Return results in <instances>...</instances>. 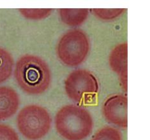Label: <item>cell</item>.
<instances>
[{
  "label": "cell",
  "instance_id": "13",
  "mask_svg": "<svg viewBox=\"0 0 150 140\" xmlns=\"http://www.w3.org/2000/svg\"><path fill=\"white\" fill-rule=\"evenodd\" d=\"M19 11L28 19L40 20L49 17L52 11L51 8H21Z\"/></svg>",
  "mask_w": 150,
  "mask_h": 140
},
{
  "label": "cell",
  "instance_id": "1",
  "mask_svg": "<svg viewBox=\"0 0 150 140\" xmlns=\"http://www.w3.org/2000/svg\"><path fill=\"white\" fill-rule=\"evenodd\" d=\"M14 75L21 89L30 95L42 94L51 84V72L47 64L34 55L21 57L16 63Z\"/></svg>",
  "mask_w": 150,
  "mask_h": 140
},
{
  "label": "cell",
  "instance_id": "6",
  "mask_svg": "<svg viewBox=\"0 0 150 140\" xmlns=\"http://www.w3.org/2000/svg\"><path fill=\"white\" fill-rule=\"evenodd\" d=\"M128 99L123 95L109 97L103 103L102 112L109 123L126 128L128 126Z\"/></svg>",
  "mask_w": 150,
  "mask_h": 140
},
{
  "label": "cell",
  "instance_id": "2",
  "mask_svg": "<svg viewBox=\"0 0 150 140\" xmlns=\"http://www.w3.org/2000/svg\"><path fill=\"white\" fill-rule=\"evenodd\" d=\"M55 127L67 140H83L90 134L93 120L89 112L74 105L62 107L55 117Z\"/></svg>",
  "mask_w": 150,
  "mask_h": 140
},
{
  "label": "cell",
  "instance_id": "10",
  "mask_svg": "<svg viewBox=\"0 0 150 140\" xmlns=\"http://www.w3.org/2000/svg\"><path fill=\"white\" fill-rule=\"evenodd\" d=\"M13 59L10 53L0 48V84L6 81L12 75Z\"/></svg>",
  "mask_w": 150,
  "mask_h": 140
},
{
  "label": "cell",
  "instance_id": "12",
  "mask_svg": "<svg viewBox=\"0 0 150 140\" xmlns=\"http://www.w3.org/2000/svg\"><path fill=\"white\" fill-rule=\"evenodd\" d=\"M93 15L103 20H111L120 17L125 11L124 8H93Z\"/></svg>",
  "mask_w": 150,
  "mask_h": 140
},
{
  "label": "cell",
  "instance_id": "7",
  "mask_svg": "<svg viewBox=\"0 0 150 140\" xmlns=\"http://www.w3.org/2000/svg\"><path fill=\"white\" fill-rule=\"evenodd\" d=\"M109 65L119 77L122 88L127 91L128 84V44L122 43L114 47L109 58Z\"/></svg>",
  "mask_w": 150,
  "mask_h": 140
},
{
  "label": "cell",
  "instance_id": "9",
  "mask_svg": "<svg viewBox=\"0 0 150 140\" xmlns=\"http://www.w3.org/2000/svg\"><path fill=\"white\" fill-rule=\"evenodd\" d=\"M59 16L62 22L70 26H79L87 19L89 10L87 8H61Z\"/></svg>",
  "mask_w": 150,
  "mask_h": 140
},
{
  "label": "cell",
  "instance_id": "11",
  "mask_svg": "<svg viewBox=\"0 0 150 140\" xmlns=\"http://www.w3.org/2000/svg\"><path fill=\"white\" fill-rule=\"evenodd\" d=\"M91 140H122V136L117 129L107 126L96 132Z\"/></svg>",
  "mask_w": 150,
  "mask_h": 140
},
{
  "label": "cell",
  "instance_id": "3",
  "mask_svg": "<svg viewBox=\"0 0 150 140\" xmlns=\"http://www.w3.org/2000/svg\"><path fill=\"white\" fill-rule=\"evenodd\" d=\"M65 89L68 97L75 103L83 105L96 103L98 82L90 71L86 70L72 71L65 80Z\"/></svg>",
  "mask_w": 150,
  "mask_h": 140
},
{
  "label": "cell",
  "instance_id": "4",
  "mask_svg": "<svg viewBox=\"0 0 150 140\" xmlns=\"http://www.w3.org/2000/svg\"><path fill=\"white\" fill-rule=\"evenodd\" d=\"M51 122V117L47 111L36 105L25 106L17 117L19 132L30 140H37L44 137L50 131Z\"/></svg>",
  "mask_w": 150,
  "mask_h": 140
},
{
  "label": "cell",
  "instance_id": "8",
  "mask_svg": "<svg viewBox=\"0 0 150 140\" xmlns=\"http://www.w3.org/2000/svg\"><path fill=\"white\" fill-rule=\"evenodd\" d=\"M19 106V98L13 89L0 87V120H5L15 114Z\"/></svg>",
  "mask_w": 150,
  "mask_h": 140
},
{
  "label": "cell",
  "instance_id": "5",
  "mask_svg": "<svg viewBox=\"0 0 150 140\" xmlns=\"http://www.w3.org/2000/svg\"><path fill=\"white\" fill-rule=\"evenodd\" d=\"M90 49V40L84 32L71 30L60 38L57 46V54L65 65L77 66L86 59Z\"/></svg>",
  "mask_w": 150,
  "mask_h": 140
},
{
  "label": "cell",
  "instance_id": "14",
  "mask_svg": "<svg viewBox=\"0 0 150 140\" xmlns=\"http://www.w3.org/2000/svg\"><path fill=\"white\" fill-rule=\"evenodd\" d=\"M0 140H19V136L11 127L0 124Z\"/></svg>",
  "mask_w": 150,
  "mask_h": 140
}]
</instances>
